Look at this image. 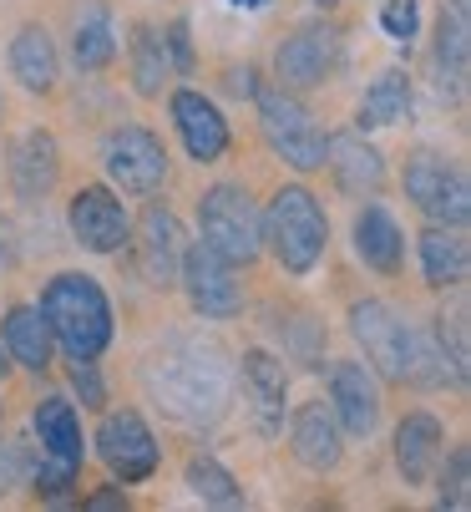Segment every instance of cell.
Masks as SVG:
<instances>
[{
	"instance_id": "cell-30",
	"label": "cell",
	"mask_w": 471,
	"mask_h": 512,
	"mask_svg": "<svg viewBox=\"0 0 471 512\" xmlns=\"http://www.w3.org/2000/svg\"><path fill=\"white\" fill-rule=\"evenodd\" d=\"M188 487H193V497H203V502H213V507H239V502H244L239 482H233L213 457H193V462H188Z\"/></svg>"
},
{
	"instance_id": "cell-20",
	"label": "cell",
	"mask_w": 471,
	"mask_h": 512,
	"mask_svg": "<svg viewBox=\"0 0 471 512\" xmlns=\"http://www.w3.org/2000/svg\"><path fill=\"white\" fill-rule=\"evenodd\" d=\"M355 254H360L370 269H380V274H396L401 259H406V234H401V224H396V218H390L380 203H370V208L355 218Z\"/></svg>"
},
{
	"instance_id": "cell-31",
	"label": "cell",
	"mask_w": 471,
	"mask_h": 512,
	"mask_svg": "<svg viewBox=\"0 0 471 512\" xmlns=\"http://www.w3.org/2000/svg\"><path fill=\"white\" fill-rule=\"evenodd\" d=\"M466 487H471V457H466V447H456L446 457V467H441V502L461 512L466 507Z\"/></svg>"
},
{
	"instance_id": "cell-36",
	"label": "cell",
	"mask_w": 471,
	"mask_h": 512,
	"mask_svg": "<svg viewBox=\"0 0 471 512\" xmlns=\"http://www.w3.org/2000/svg\"><path fill=\"white\" fill-rule=\"evenodd\" d=\"M228 92H233V97H254V71H233Z\"/></svg>"
},
{
	"instance_id": "cell-26",
	"label": "cell",
	"mask_w": 471,
	"mask_h": 512,
	"mask_svg": "<svg viewBox=\"0 0 471 512\" xmlns=\"http://www.w3.org/2000/svg\"><path fill=\"white\" fill-rule=\"evenodd\" d=\"M466 264H471V254H466V239H461L456 229L436 224V229L421 234V269H426V284H431V289L461 284V279H466Z\"/></svg>"
},
{
	"instance_id": "cell-4",
	"label": "cell",
	"mask_w": 471,
	"mask_h": 512,
	"mask_svg": "<svg viewBox=\"0 0 471 512\" xmlns=\"http://www.w3.org/2000/svg\"><path fill=\"white\" fill-rule=\"evenodd\" d=\"M198 224H203V244L218 249L228 264H254L259 244H264V224L259 208L239 183H213L198 203Z\"/></svg>"
},
{
	"instance_id": "cell-7",
	"label": "cell",
	"mask_w": 471,
	"mask_h": 512,
	"mask_svg": "<svg viewBox=\"0 0 471 512\" xmlns=\"http://www.w3.org/2000/svg\"><path fill=\"white\" fill-rule=\"evenodd\" d=\"M406 193H411V203L431 218V224L461 229L466 218H471V188H466V173L451 168L446 158L416 153V158L406 163Z\"/></svg>"
},
{
	"instance_id": "cell-5",
	"label": "cell",
	"mask_w": 471,
	"mask_h": 512,
	"mask_svg": "<svg viewBox=\"0 0 471 512\" xmlns=\"http://www.w3.org/2000/svg\"><path fill=\"white\" fill-rule=\"evenodd\" d=\"M350 330H355V340L365 345L370 365H375L385 381H401V386L411 381L421 330H411L385 300H360V305L350 310Z\"/></svg>"
},
{
	"instance_id": "cell-18",
	"label": "cell",
	"mask_w": 471,
	"mask_h": 512,
	"mask_svg": "<svg viewBox=\"0 0 471 512\" xmlns=\"http://www.w3.org/2000/svg\"><path fill=\"white\" fill-rule=\"evenodd\" d=\"M147 284L168 289L178 264H183V224L168 213V208H147L142 213V254H137Z\"/></svg>"
},
{
	"instance_id": "cell-10",
	"label": "cell",
	"mask_w": 471,
	"mask_h": 512,
	"mask_svg": "<svg viewBox=\"0 0 471 512\" xmlns=\"http://www.w3.org/2000/svg\"><path fill=\"white\" fill-rule=\"evenodd\" d=\"M340 56V36L330 26H299L294 36L279 41L274 51V77L289 87V92H309L330 77V66Z\"/></svg>"
},
{
	"instance_id": "cell-1",
	"label": "cell",
	"mask_w": 471,
	"mask_h": 512,
	"mask_svg": "<svg viewBox=\"0 0 471 512\" xmlns=\"http://www.w3.org/2000/svg\"><path fill=\"white\" fill-rule=\"evenodd\" d=\"M147 381H163V386H152V391L163 396V406L178 421H188V426H203V421H213L228 406V365H223V350L218 345H203V340L168 345V355L152 360V376Z\"/></svg>"
},
{
	"instance_id": "cell-35",
	"label": "cell",
	"mask_w": 471,
	"mask_h": 512,
	"mask_svg": "<svg viewBox=\"0 0 471 512\" xmlns=\"http://www.w3.org/2000/svg\"><path fill=\"white\" fill-rule=\"evenodd\" d=\"M16 477H21V462H16V447H11V442H0V497H6V492L16 487Z\"/></svg>"
},
{
	"instance_id": "cell-6",
	"label": "cell",
	"mask_w": 471,
	"mask_h": 512,
	"mask_svg": "<svg viewBox=\"0 0 471 512\" xmlns=\"http://www.w3.org/2000/svg\"><path fill=\"white\" fill-rule=\"evenodd\" d=\"M259 122H264L269 148L289 168H299V173L325 168V132H320L314 112L299 97H289V92H259Z\"/></svg>"
},
{
	"instance_id": "cell-38",
	"label": "cell",
	"mask_w": 471,
	"mask_h": 512,
	"mask_svg": "<svg viewBox=\"0 0 471 512\" xmlns=\"http://www.w3.org/2000/svg\"><path fill=\"white\" fill-rule=\"evenodd\" d=\"M314 6H325V11H330V6H335V0H314Z\"/></svg>"
},
{
	"instance_id": "cell-28",
	"label": "cell",
	"mask_w": 471,
	"mask_h": 512,
	"mask_svg": "<svg viewBox=\"0 0 471 512\" xmlns=\"http://www.w3.org/2000/svg\"><path fill=\"white\" fill-rule=\"evenodd\" d=\"M466 56H471V46H466V11H441V21H436V77H441V92L451 87V97H461L466 92Z\"/></svg>"
},
{
	"instance_id": "cell-21",
	"label": "cell",
	"mask_w": 471,
	"mask_h": 512,
	"mask_svg": "<svg viewBox=\"0 0 471 512\" xmlns=\"http://www.w3.org/2000/svg\"><path fill=\"white\" fill-rule=\"evenodd\" d=\"M436 462H441V421L426 416V411L406 416L401 431H396V467H401V477L411 487H421L436 472Z\"/></svg>"
},
{
	"instance_id": "cell-33",
	"label": "cell",
	"mask_w": 471,
	"mask_h": 512,
	"mask_svg": "<svg viewBox=\"0 0 471 512\" xmlns=\"http://www.w3.org/2000/svg\"><path fill=\"white\" fill-rule=\"evenodd\" d=\"M71 386L82 391V406H102V381H97V365L92 360H76L71 365Z\"/></svg>"
},
{
	"instance_id": "cell-17",
	"label": "cell",
	"mask_w": 471,
	"mask_h": 512,
	"mask_svg": "<svg viewBox=\"0 0 471 512\" xmlns=\"http://www.w3.org/2000/svg\"><path fill=\"white\" fill-rule=\"evenodd\" d=\"M330 396H335V411H340V421H345L350 436H370L380 426V391H375L365 365L340 360L335 371H330Z\"/></svg>"
},
{
	"instance_id": "cell-23",
	"label": "cell",
	"mask_w": 471,
	"mask_h": 512,
	"mask_svg": "<svg viewBox=\"0 0 471 512\" xmlns=\"http://www.w3.org/2000/svg\"><path fill=\"white\" fill-rule=\"evenodd\" d=\"M11 71H16V82L26 92H51L56 87L61 61H56V46H51L46 26H21L16 31V41H11Z\"/></svg>"
},
{
	"instance_id": "cell-29",
	"label": "cell",
	"mask_w": 471,
	"mask_h": 512,
	"mask_svg": "<svg viewBox=\"0 0 471 512\" xmlns=\"http://www.w3.org/2000/svg\"><path fill=\"white\" fill-rule=\"evenodd\" d=\"M168 71H173V56H168V41L157 36L152 26H137L132 36V82L142 97H157L168 82Z\"/></svg>"
},
{
	"instance_id": "cell-9",
	"label": "cell",
	"mask_w": 471,
	"mask_h": 512,
	"mask_svg": "<svg viewBox=\"0 0 471 512\" xmlns=\"http://www.w3.org/2000/svg\"><path fill=\"white\" fill-rule=\"evenodd\" d=\"M102 168H107V178L122 193H152V188H163V178H168V153H163V142H157L147 127H122V132L107 137Z\"/></svg>"
},
{
	"instance_id": "cell-22",
	"label": "cell",
	"mask_w": 471,
	"mask_h": 512,
	"mask_svg": "<svg viewBox=\"0 0 471 512\" xmlns=\"http://www.w3.org/2000/svg\"><path fill=\"white\" fill-rule=\"evenodd\" d=\"M36 436H41V457L51 462H71L82 467V421H76V406L61 401V396H46L36 406Z\"/></svg>"
},
{
	"instance_id": "cell-13",
	"label": "cell",
	"mask_w": 471,
	"mask_h": 512,
	"mask_svg": "<svg viewBox=\"0 0 471 512\" xmlns=\"http://www.w3.org/2000/svg\"><path fill=\"white\" fill-rule=\"evenodd\" d=\"M56 178H61V148H56V137L41 132V127L21 132L11 142V188H16V198L36 203V198H46L56 188Z\"/></svg>"
},
{
	"instance_id": "cell-41",
	"label": "cell",
	"mask_w": 471,
	"mask_h": 512,
	"mask_svg": "<svg viewBox=\"0 0 471 512\" xmlns=\"http://www.w3.org/2000/svg\"><path fill=\"white\" fill-rule=\"evenodd\" d=\"M0 259H6V249H0Z\"/></svg>"
},
{
	"instance_id": "cell-16",
	"label": "cell",
	"mask_w": 471,
	"mask_h": 512,
	"mask_svg": "<svg viewBox=\"0 0 471 512\" xmlns=\"http://www.w3.org/2000/svg\"><path fill=\"white\" fill-rule=\"evenodd\" d=\"M173 122H178L188 153L198 163H218L228 153V122H223V112L203 92H178L173 97Z\"/></svg>"
},
{
	"instance_id": "cell-24",
	"label": "cell",
	"mask_w": 471,
	"mask_h": 512,
	"mask_svg": "<svg viewBox=\"0 0 471 512\" xmlns=\"http://www.w3.org/2000/svg\"><path fill=\"white\" fill-rule=\"evenodd\" d=\"M0 335H6V350L26 365V371H46V365H51L56 335H51V325H46V315L36 305H16L6 315V325H0Z\"/></svg>"
},
{
	"instance_id": "cell-27",
	"label": "cell",
	"mask_w": 471,
	"mask_h": 512,
	"mask_svg": "<svg viewBox=\"0 0 471 512\" xmlns=\"http://www.w3.org/2000/svg\"><path fill=\"white\" fill-rule=\"evenodd\" d=\"M411 112V77L401 66H385L360 102V127H396Z\"/></svg>"
},
{
	"instance_id": "cell-39",
	"label": "cell",
	"mask_w": 471,
	"mask_h": 512,
	"mask_svg": "<svg viewBox=\"0 0 471 512\" xmlns=\"http://www.w3.org/2000/svg\"><path fill=\"white\" fill-rule=\"evenodd\" d=\"M451 6H456V11H466V0H451Z\"/></svg>"
},
{
	"instance_id": "cell-40",
	"label": "cell",
	"mask_w": 471,
	"mask_h": 512,
	"mask_svg": "<svg viewBox=\"0 0 471 512\" xmlns=\"http://www.w3.org/2000/svg\"><path fill=\"white\" fill-rule=\"evenodd\" d=\"M0 371H6V355H0Z\"/></svg>"
},
{
	"instance_id": "cell-32",
	"label": "cell",
	"mask_w": 471,
	"mask_h": 512,
	"mask_svg": "<svg viewBox=\"0 0 471 512\" xmlns=\"http://www.w3.org/2000/svg\"><path fill=\"white\" fill-rule=\"evenodd\" d=\"M380 26L385 36H396V41H411L421 31V6L416 0H385V11H380Z\"/></svg>"
},
{
	"instance_id": "cell-34",
	"label": "cell",
	"mask_w": 471,
	"mask_h": 512,
	"mask_svg": "<svg viewBox=\"0 0 471 512\" xmlns=\"http://www.w3.org/2000/svg\"><path fill=\"white\" fill-rule=\"evenodd\" d=\"M168 56L178 71H193V41H188V21H173L168 26Z\"/></svg>"
},
{
	"instance_id": "cell-8",
	"label": "cell",
	"mask_w": 471,
	"mask_h": 512,
	"mask_svg": "<svg viewBox=\"0 0 471 512\" xmlns=\"http://www.w3.org/2000/svg\"><path fill=\"white\" fill-rule=\"evenodd\" d=\"M178 274H183V289H188V305L203 320H228V315L244 310V289H239V279H233V264L218 249H208V244L183 249Z\"/></svg>"
},
{
	"instance_id": "cell-15",
	"label": "cell",
	"mask_w": 471,
	"mask_h": 512,
	"mask_svg": "<svg viewBox=\"0 0 471 512\" xmlns=\"http://www.w3.org/2000/svg\"><path fill=\"white\" fill-rule=\"evenodd\" d=\"M325 163L335 173V183L355 198H375L385 188V158L370 148L360 132H340V137H325Z\"/></svg>"
},
{
	"instance_id": "cell-37",
	"label": "cell",
	"mask_w": 471,
	"mask_h": 512,
	"mask_svg": "<svg viewBox=\"0 0 471 512\" xmlns=\"http://www.w3.org/2000/svg\"><path fill=\"white\" fill-rule=\"evenodd\" d=\"M228 6H239V11H264L269 0H228Z\"/></svg>"
},
{
	"instance_id": "cell-14",
	"label": "cell",
	"mask_w": 471,
	"mask_h": 512,
	"mask_svg": "<svg viewBox=\"0 0 471 512\" xmlns=\"http://www.w3.org/2000/svg\"><path fill=\"white\" fill-rule=\"evenodd\" d=\"M239 376H244V396H249L254 426H259L264 436H274V431H279V421H284V396H289V376H284V365H279L269 350H244Z\"/></svg>"
},
{
	"instance_id": "cell-2",
	"label": "cell",
	"mask_w": 471,
	"mask_h": 512,
	"mask_svg": "<svg viewBox=\"0 0 471 512\" xmlns=\"http://www.w3.org/2000/svg\"><path fill=\"white\" fill-rule=\"evenodd\" d=\"M71 360H97L112 345V305L92 274H56L36 305Z\"/></svg>"
},
{
	"instance_id": "cell-25",
	"label": "cell",
	"mask_w": 471,
	"mask_h": 512,
	"mask_svg": "<svg viewBox=\"0 0 471 512\" xmlns=\"http://www.w3.org/2000/svg\"><path fill=\"white\" fill-rule=\"evenodd\" d=\"M71 56L82 71H102L112 56H117V31H112V16L102 0H87L76 11V26H71Z\"/></svg>"
},
{
	"instance_id": "cell-12",
	"label": "cell",
	"mask_w": 471,
	"mask_h": 512,
	"mask_svg": "<svg viewBox=\"0 0 471 512\" xmlns=\"http://www.w3.org/2000/svg\"><path fill=\"white\" fill-rule=\"evenodd\" d=\"M127 208H122V198L112 193V188H82L71 198V239L82 244V249H92V254H117L122 244H127Z\"/></svg>"
},
{
	"instance_id": "cell-3",
	"label": "cell",
	"mask_w": 471,
	"mask_h": 512,
	"mask_svg": "<svg viewBox=\"0 0 471 512\" xmlns=\"http://www.w3.org/2000/svg\"><path fill=\"white\" fill-rule=\"evenodd\" d=\"M259 224H264V239H269L274 259L289 274H309L314 264H320L325 244H330L325 208H320V198H314L309 188H279Z\"/></svg>"
},
{
	"instance_id": "cell-19",
	"label": "cell",
	"mask_w": 471,
	"mask_h": 512,
	"mask_svg": "<svg viewBox=\"0 0 471 512\" xmlns=\"http://www.w3.org/2000/svg\"><path fill=\"white\" fill-rule=\"evenodd\" d=\"M294 457L309 467V472H330L340 462V431H335V416L325 401H309L294 411Z\"/></svg>"
},
{
	"instance_id": "cell-11",
	"label": "cell",
	"mask_w": 471,
	"mask_h": 512,
	"mask_svg": "<svg viewBox=\"0 0 471 512\" xmlns=\"http://www.w3.org/2000/svg\"><path fill=\"white\" fill-rule=\"evenodd\" d=\"M97 452L112 467V477H122V482H142V477L157 472V442H152V431L137 411H112L102 421Z\"/></svg>"
}]
</instances>
